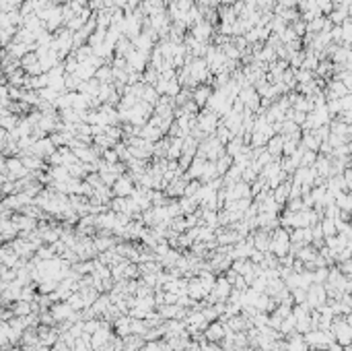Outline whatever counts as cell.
<instances>
[{
  "instance_id": "1",
  "label": "cell",
  "mask_w": 352,
  "mask_h": 351,
  "mask_svg": "<svg viewBox=\"0 0 352 351\" xmlns=\"http://www.w3.org/2000/svg\"><path fill=\"white\" fill-rule=\"evenodd\" d=\"M289 248H291V238H289V231L282 229V227H276L272 231V240H270V252L274 256H284L289 254Z\"/></svg>"
},
{
  "instance_id": "2",
  "label": "cell",
  "mask_w": 352,
  "mask_h": 351,
  "mask_svg": "<svg viewBox=\"0 0 352 351\" xmlns=\"http://www.w3.org/2000/svg\"><path fill=\"white\" fill-rule=\"evenodd\" d=\"M218 122H220L218 116H217L215 112H210L208 108H204V112H198V114H196V126H198V128L204 132L206 136L217 130Z\"/></svg>"
},
{
  "instance_id": "3",
  "label": "cell",
  "mask_w": 352,
  "mask_h": 351,
  "mask_svg": "<svg viewBox=\"0 0 352 351\" xmlns=\"http://www.w3.org/2000/svg\"><path fill=\"white\" fill-rule=\"evenodd\" d=\"M309 308L311 310H317V308H322L325 302H327V295H325V289H324V285H319V283H311L307 287V300Z\"/></svg>"
},
{
  "instance_id": "4",
  "label": "cell",
  "mask_w": 352,
  "mask_h": 351,
  "mask_svg": "<svg viewBox=\"0 0 352 351\" xmlns=\"http://www.w3.org/2000/svg\"><path fill=\"white\" fill-rule=\"evenodd\" d=\"M126 62H128V72H142L144 66L148 64V54H142V52L132 48L128 52Z\"/></svg>"
},
{
  "instance_id": "5",
  "label": "cell",
  "mask_w": 352,
  "mask_h": 351,
  "mask_svg": "<svg viewBox=\"0 0 352 351\" xmlns=\"http://www.w3.org/2000/svg\"><path fill=\"white\" fill-rule=\"evenodd\" d=\"M278 225H280V219L276 213H258V215H255V229L274 231Z\"/></svg>"
},
{
  "instance_id": "6",
  "label": "cell",
  "mask_w": 352,
  "mask_h": 351,
  "mask_svg": "<svg viewBox=\"0 0 352 351\" xmlns=\"http://www.w3.org/2000/svg\"><path fill=\"white\" fill-rule=\"evenodd\" d=\"M132 190H134V182H132V178L128 174L117 176V180L111 184V194L113 196H130Z\"/></svg>"
},
{
  "instance_id": "7",
  "label": "cell",
  "mask_w": 352,
  "mask_h": 351,
  "mask_svg": "<svg viewBox=\"0 0 352 351\" xmlns=\"http://www.w3.org/2000/svg\"><path fill=\"white\" fill-rule=\"evenodd\" d=\"M225 333H227L225 322L215 320V322H208V326L204 328V339L210 343H220L225 339Z\"/></svg>"
},
{
  "instance_id": "8",
  "label": "cell",
  "mask_w": 352,
  "mask_h": 351,
  "mask_svg": "<svg viewBox=\"0 0 352 351\" xmlns=\"http://www.w3.org/2000/svg\"><path fill=\"white\" fill-rule=\"evenodd\" d=\"M324 93H327V95H324V97H325V101H329V99H340V97H344V95L350 93V89L346 87L344 83H340V81L332 79V81H329V85H327V89H325Z\"/></svg>"
},
{
  "instance_id": "9",
  "label": "cell",
  "mask_w": 352,
  "mask_h": 351,
  "mask_svg": "<svg viewBox=\"0 0 352 351\" xmlns=\"http://www.w3.org/2000/svg\"><path fill=\"white\" fill-rule=\"evenodd\" d=\"M212 31H215V29H212V25L208 23V21L202 19L200 23L191 25L190 33H191V37L198 39V41H208V39H210V35H212Z\"/></svg>"
},
{
  "instance_id": "10",
  "label": "cell",
  "mask_w": 352,
  "mask_h": 351,
  "mask_svg": "<svg viewBox=\"0 0 352 351\" xmlns=\"http://www.w3.org/2000/svg\"><path fill=\"white\" fill-rule=\"evenodd\" d=\"M210 95H212V89L208 85H198V87L191 89V101H194L198 108H204Z\"/></svg>"
},
{
  "instance_id": "11",
  "label": "cell",
  "mask_w": 352,
  "mask_h": 351,
  "mask_svg": "<svg viewBox=\"0 0 352 351\" xmlns=\"http://www.w3.org/2000/svg\"><path fill=\"white\" fill-rule=\"evenodd\" d=\"M111 324H113V333H115V337L124 339L126 335H130V316H128V314L117 316Z\"/></svg>"
},
{
  "instance_id": "12",
  "label": "cell",
  "mask_w": 352,
  "mask_h": 351,
  "mask_svg": "<svg viewBox=\"0 0 352 351\" xmlns=\"http://www.w3.org/2000/svg\"><path fill=\"white\" fill-rule=\"evenodd\" d=\"M289 194H291V182H282L274 188L272 198L282 207V205H286V200H289Z\"/></svg>"
},
{
  "instance_id": "13",
  "label": "cell",
  "mask_w": 352,
  "mask_h": 351,
  "mask_svg": "<svg viewBox=\"0 0 352 351\" xmlns=\"http://www.w3.org/2000/svg\"><path fill=\"white\" fill-rule=\"evenodd\" d=\"M266 151H268L274 159H278V155H282V136L280 134L270 136L268 143H266Z\"/></svg>"
},
{
  "instance_id": "14",
  "label": "cell",
  "mask_w": 352,
  "mask_h": 351,
  "mask_svg": "<svg viewBox=\"0 0 352 351\" xmlns=\"http://www.w3.org/2000/svg\"><path fill=\"white\" fill-rule=\"evenodd\" d=\"M144 343H146V341H144L140 335H126V337L122 339V345H124L126 351H138Z\"/></svg>"
},
{
  "instance_id": "15",
  "label": "cell",
  "mask_w": 352,
  "mask_h": 351,
  "mask_svg": "<svg viewBox=\"0 0 352 351\" xmlns=\"http://www.w3.org/2000/svg\"><path fill=\"white\" fill-rule=\"evenodd\" d=\"M132 50V41L128 39V37H120L115 41V46H113V56H120V58H126L128 56V52Z\"/></svg>"
},
{
  "instance_id": "16",
  "label": "cell",
  "mask_w": 352,
  "mask_h": 351,
  "mask_svg": "<svg viewBox=\"0 0 352 351\" xmlns=\"http://www.w3.org/2000/svg\"><path fill=\"white\" fill-rule=\"evenodd\" d=\"M179 209H181V215H190V213H196L198 211V200L194 196H184L179 200Z\"/></svg>"
},
{
  "instance_id": "17",
  "label": "cell",
  "mask_w": 352,
  "mask_h": 351,
  "mask_svg": "<svg viewBox=\"0 0 352 351\" xmlns=\"http://www.w3.org/2000/svg\"><path fill=\"white\" fill-rule=\"evenodd\" d=\"M97 83H113V77H111V64H103L101 68L95 70V77H93Z\"/></svg>"
},
{
  "instance_id": "18",
  "label": "cell",
  "mask_w": 352,
  "mask_h": 351,
  "mask_svg": "<svg viewBox=\"0 0 352 351\" xmlns=\"http://www.w3.org/2000/svg\"><path fill=\"white\" fill-rule=\"evenodd\" d=\"M319 225H322L324 240H325V238H332V236H336V221H334V219L322 217V219H319Z\"/></svg>"
},
{
  "instance_id": "19",
  "label": "cell",
  "mask_w": 352,
  "mask_h": 351,
  "mask_svg": "<svg viewBox=\"0 0 352 351\" xmlns=\"http://www.w3.org/2000/svg\"><path fill=\"white\" fill-rule=\"evenodd\" d=\"M334 205H336L340 211H348V213H350V209H352V196H350L348 192H340V194H336V198H334Z\"/></svg>"
},
{
  "instance_id": "20",
  "label": "cell",
  "mask_w": 352,
  "mask_h": 351,
  "mask_svg": "<svg viewBox=\"0 0 352 351\" xmlns=\"http://www.w3.org/2000/svg\"><path fill=\"white\" fill-rule=\"evenodd\" d=\"M21 163H23V167L27 169V172H31V169H41L44 167V161L37 157V155H27L21 159Z\"/></svg>"
},
{
  "instance_id": "21",
  "label": "cell",
  "mask_w": 352,
  "mask_h": 351,
  "mask_svg": "<svg viewBox=\"0 0 352 351\" xmlns=\"http://www.w3.org/2000/svg\"><path fill=\"white\" fill-rule=\"evenodd\" d=\"M215 165H217V172H218V176L222 178L227 174V169L233 165V157H229V155H222V157H218L217 161H215Z\"/></svg>"
},
{
  "instance_id": "22",
  "label": "cell",
  "mask_w": 352,
  "mask_h": 351,
  "mask_svg": "<svg viewBox=\"0 0 352 351\" xmlns=\"http://www.w3.org/2000/svg\"><path fill=\"white\" fill-rule=\"evenodd\" d=\"M327 273H329V267H317L315 271H311L313 283H319V285H324V283H325V279H327Z\"/></svg>"
},
{
  "instance_id": "23",
  "label": "cell",
  "mask_w": 352,
  "mask_h": 351,
  "mask_svg": "<svg viewBox=\"0 0 352 351\" xmlns=\"http://www.w3.org/2000/svg\"><path fill=\"white\" fill-rule=\"evenodd\" d=\"M289 27L295 31V35H297L298 39H301V37L307 33V23H305V21H301V17H298L297 21H293V23H291Z\"/></svg>"
},
{
  "instance_id": "24",
  "label": "cell",
  "mask_w": 352,
  "mask_h": 351,
  "mask_svg": "<svg viewBox=\"0 0 352 351\" xmlns=\"http://www.w3.org/2000/svg\"><path fill=\"white\" fill-rule=\"evenodd\" d=\"M291 295H293V302L295 304H303L307 300V289H303V287H297V289H291Z\"/></svg>"
},
{
  "instance_id": "25",
  "label": "cell",
  "mask_w": 352,
  "mask_h": 351,
  "mask_svg": "<svg viewBox=\"0 0 352 351\" xmlns=\"http://www.w3.org/2000/svg\"><path fill=\"white\" fill-rule=\"evenodd\" d=\"M101 157H103V161H105V163H117V155H115L113 149H103Z\"/></svg>"
},
{
  "instance_id": "26",
  "label": "cell",
  "mask_w": 352,
  "mask_h": 351,
  "mask_svg": "<svg viewBox=\"0 0 352 351\" xmlns=\"http://www.w3.org/2000/svg\"><path fill=\"white\" fill-rule=\"evenodd\" d=\"M140 2H142V0H126L124 10H126V13H132V10H136L138 6H140Z\"/></svg>"
},
{
  "instance_id": "27",
  "label": "cell",
  "mask_w": 352,
  "mask_h": 351,
  "mask_svg": "<svg viewBox=\"0 0 352 351\" xmlns=\"http://www.w3.org/2000/svg\"><path fill=\"white\" fill-rule=\"evenodd\" d=\"M325 351H344V347L340 345V343H336V341H332V343L325 347Z\"/></svg>"
},
{
  "instance_id": "28",
  "label": "cell",
  "mask_w": 352,
  "mask_h": 351,
  "mask_svg": "<svg viewBox=\"0 0 352 351\" xmlns=\"http://www.w3.org/2000/svg\"><path fill=\"white\" fill-rule=\"evenodd\" d=\"M184 351H202V349H200V343H198V341H190Z\"/></svg>"
},
{
  "instance_id": "29",
  "label": "cell",
  "mask_w": 352,
  "mask_h": 351,
  "mask_svg": "<svg viewBox=\"0 0 352 351\" xmlns=\"http://www.w3.org/2000/svg\"><path fill=\"white\" fill-rule=\"evenodd\" d=\"M17 314H27L29 312V308H27V304H17V310H15Z\"/></svg>"
}]
</instances>
